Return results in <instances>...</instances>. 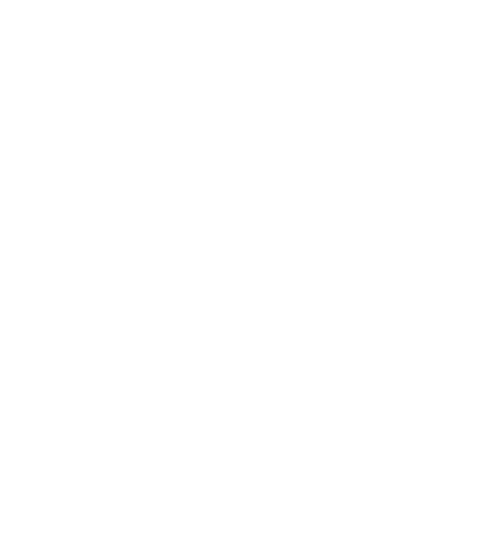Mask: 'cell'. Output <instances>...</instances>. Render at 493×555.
<instances>
[]
</instances>
